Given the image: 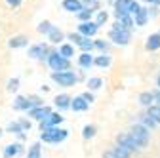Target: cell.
<instances>
[{
	"label": "cell",
	"instance_id": "6da1fadb",
	"mask_svg": "<svg viewBox=\"0 0 160 158\" xmlns=\"http://www.w3.org/2000/svg\"><path fill=\"white\" fill-rule=\"evenodd\" d=\"M128 133H130V137L135 141V145L141 151L149 149V145H151V130L139 126V124H132V128H130Z\"/></svg>",
	"mask_w": 160,
	"mask_h": 158
},
{
	"label": "cell",
	"instance_id": "7a4b0ae2",
	"mask_svg": "<svg viewBox=\"0 0 160 158\" xmlns=\"http://www.w3.org/2000/svg\"><path fill=\"white\" fill-rule=\"evenodd\" d=\"M48 65L53 72H65V71H71V63L69 59L61 57L59 55V52H52L50 57H48Z\"/></svg>",
	"mask_w": 160,
	"mask_h": 158
},
{
	"label": "cell",
	"instance_id": "3957f363",
	"mask_svg": "<svg viewBox=\"0 0 160 158\" xmlns=\"http://www.w3.org/2000/svg\"><path fill=\"white\" fill-rule=\"evenodd\" d=\"M67 135H69L67 130H61V128H50L48 131H42L40 139H42L44 143H53V145H57V143L65 141Z\"/></svg>",
	"mask_w": 160,
	"mask_h": 158
},
{
	"label": "cell",
	"instance_id": "277c9868",
	"mask_svg": "<svg viewBox=\"0 0 160 158\" xmlns=\"http://www.w3.org/2000/svg\"><path fill=\"white\" fill-rule=\"evenodd\" d=\"M116 145H118V147H122L124 151H128L132 156L141 152V149L135 145V141L130 137V133H128V131H122V133H118V135H116Z\"/></svg>",
	"mask_w": 160,
	"mask_h": 158
},
{
	"label": "cell",
	"instance_id": "5b68a950",
	"mask_svg": "<svg viewBox=\"0 0 160 158\" xmlns=\"http://www.w3.org/2000/svg\"><path fill=\"white\" fill-rule=\"evenodd\" d=\"M52 78L63 88H71L78 82V76L72 71H65V72H52Z\"/></svg>",
	"mask_w": 160,
	"mask_h": 158
},
{
	"label": "cell",
	"instance_id": "8992f818",
	"mask_svg": "<svg viewBox=\"0 0 160 158\" xmlns=\"http://www.w3.org/2000/svg\"><path fill=\"white\" fill-rule=\"evenodd\" d=\"M109 38L118 46H126L132 40V34H130V31H124V29H112L109 32Z\"/></svg>",
	"mask_w": 160,
	"mask_h": 158
},
{
	"label": "cell",
	"instance_id": "52a82bcc",
	"mask_svg": "<svg viewBox=\"0 0 160 158\" xmlns=\"http://www.w3.org/2000/svg\"><path fill=\"white\" fill-rule=\"evenodd\" d=\"M133 124H139V126H143V128H147V130H156V128H158V124L147 114V111H145V112H137L135 118H133Z\"/></svg>",
	"mask_w": 160,
	"mask_h": 158
},
{
	"label": "cell",
	"instance_id": "ba28073f",
	"mask_svg": "<svg viewBox=\"0 0 160 158\" xmlns=\"http://www.w3.org/2000/svg\"><path fill=\"white\" fill-rule=\"evenodd\" d=\"M50 53H52V52H48V48H46L44 44H34V46L29 50V55L34 57V59H40V61H42V59H48Z\"/></svg>",
	"mask_w": 160,
	"mask_h": 158
},
{
	"label": "cell",
	"instance_id": "9c48e42d",
	"mask_svg": "<svg viewBox=\"0 0 160 158\" xmlns=\"http://www.w3.org/2000/svg\"><path fill=\"white\" fill-rule=\"evenodd\" d=\"M133 4V0H116L114 8H116V17H122V15H130V8Z\"/></svg>",
	"mask_w": 160,
	"mask_h": 158
},
{
	"label": "cell",
	"instance_id": "30bf717a",
	"mask_svg": "<svg viewBox=\"0 0 160 158\" xmlns=\"http://www.w3.org/2000/svg\"><path fill=\"white\" fill-rule=\"evenodd\" d=\"M97 29H99V27H97L93 21H86V23H80V25H78V32L82 34L84 38H90V36H93V34L97 32Z\"/></svg>",
	"mask_w": 160,
	"mask_h": 158
},
{
	"label": "cell",
	"instance_id": "8fae6325",
	"mask_svg": "<svg viewBox=\"0 0 160 158\" xmlns=\"http://www.w3.org/2000/svg\"><path fill=\"white\" fill-rule=\"evenodd\" d=\"M137 103L141 105V107H145V109L152 107L154 105V95H152V91H141V93L137 95Z\"/></svg>",
	"mask_w": 160,
	"mask_h": 158
},
{
	"label": "cell",
	"instance_id": "7c38bea8",
	"mask_svg": "<svg viewBox=\"0 0 160 158\" xmlns=\"http://www.w3.org/2000/svg\"><path fill=\"white\" fill-rule=\"evenodd\" d=\"M88 107H90V103L84 99L82 95L74 97V99L71 101V109H72V111H76V112H84V111H88Z\"/></svg>",
	"mask_w": 160,
	"mask_h": 158
},
{
	"label": "cell",
	"instance_id": "4fadbf2b",
	"mask_svg": "<svg viewBox=\"0 0 160 158\" xmlns=\"http://www.w3.org/2000/svg\"><path fill=\"white\" fill-rule=\"evenodd\" d=\"M63 10L72 12V13H80L84 10V4L80 0H63Z\"/></svg>",
	"mask_w": 160,
	"mask_h": 158
},
{
	"label": "cell",
	"instance_id": "5bb4252c",
	"mask_svg": "<svg viewBox=\"0 0 160 158\" xmlns=\"http://www.w3.org/2000/svg\"><path fill=\"white\" fill-rule=\"evenodd\" d=\"M29 114L32 116V118H36V120H46V118L52 114V109L50 107H38V109H32V111H29Z\"/></svg>",
	"mask_w": 160,
	"mask_h": 158
},
{
	"label": "cell",
	"instance_id": "9a60e30c",
	"mask_svg": "<svg viewBox=\"0 0 160 158\" xmlns=\"http://www.w3.org/2000/svg\"><path fill=\"white\" fill-rule=\"evenodd\" d=\"M133 17L132 15H122V17H118V21L114 23L112 29H124V31H130V27H133Z\"/></svg>",
	"mask_w": 160,
	"mask_h": 158
},
{
	"label": "cell",
	"instance_id": "2e32d148",
	"mask_svg": "<svg viewBox=\"0 0 160 158\" xmlns=\"http://www.w3.org/2000/svg\"><path fill=\"white\" fill-rule=\"evenodd\" d=\"M145 48H147L149 52H156V50H160V34H158V32H156V34H151V36L147 38Z\"/></svg>",
	"mask_w": 160,
	"mask_h": 158
},
{
	"label": "cell",
	"instance_id": "e0dca14e",
	"mask_svg": "<svg viewBox=\"0 0 160 158\" xmlns=\"http://www.w3.org/2000/svg\"><path fill=\"white\" fill-rule=\"evenodd\" d=\"M149 15H151V12H149V8H141L137 13H135V19H133V23L135 25H145L147 23V19H149Z\"/></svg>",
	"mask_w": 160,
	"mask_h": 158
},
{
	"label": "cell",
	"instance_id": "ac0fdd59",
	"mask_svg": "<svg viewBox=\"0 0 160 158\" xmlns=\"http://www.w3.org/2000/svg\"><path fill=\"white\" fill-rule=\"evenodd\" d=\"M71 101H72V99H71L67 93H61V95L55 97V107H57V109H69V107H71Z\"/></svg>",
	"mask_w": 160,
	"mask_h": 158
},
{
	"label": "cell",
	"instance_id": "d6986e66",
	"mask_svg": "<svg viewBox=\"0 0 160 158\" xmlns=\"http://www.w3.org/2000/svg\"><path fill=\"white\" fill-rule=\"evenodd\" d=\"M19 152H23V149H21V145H19V143L8 145V147L4 149V158H12V156H17Z\"/></svg>",
	"mask_w": 160,
	"mask_h": 158
},
{
	"label": "cell",
	"instance_id": "ffe728a7",
	"mask_svg": "<svg viewBox=\"0 0 160 158\" xmlns=\"http://www.w3.org/2000/svg\"><path fill=\"white\" fill-rule=\"evenodd\" d=\"M78 65L82 67V69H90V67L93 65V57H92L90 53H84V52H82V53L78 55Z\"/></svg>",
	"mask_w": 160,
	"mask_h": 158
},
{
	"label": "cell",
	"instance_id": "44dd1931",
	"mask_svg": "<svg viewBox=\"0 0 160 158\" xmlns=\"http://www.w3.org/2000/svg\"><path fill=\"white\" fill-rule=\"evenodd\" d=\"M38 107H44V105H42V99H40L38 95H29V97H27V111L38 109Z\"/></svg>",
	"mask_w": 160,
	"mask_h": 158
},
{
	"label": "cell",
	"instance_id": "7402d4cb",
	"mask_svg": "<svg viewBox=\"0 0 160 158\" xmlns=\"http://www.w3.org/2000/svg\"><path fill=\"white\" fill-rule=\"evenodd\" d=\"M63 36H65V34H63L61 31H59L57 27H53V29H52V32L48 34V40H50L52 44H59V40H63Z\"/></svg>",
	"mask_w": 160,
	"mask_h": 158
},
{
	"label": "cell",
	"instance_id": "603a6c76",
	"mask_svg": "<svg viewBox=\"0 0 160 158\" xmlns=\"http://www.w3.org/2000/svg\"><path fill=\"white\" fill-rule=\"evenodd\" d=\"M93 65H97V67H101V69H105V67H109L111 65V57L109 55H97L95 59H93Z\"/></svg>",
	"mask_w": 160,
	"mask_h": 158
},
{
	"label": "cell",
	"instance_id": "cb8c5ba5",
	"mask_svg": "<svg viewBox=\"0 0 160 158\" xmlns=\"http://www.w3.org/2000/svg\"><path fill=\"white\" fill-rule=\"evenodd\" d=\"M147 114H149V116L152 118V120H154V122L160 126V107H158V105H152V107H149V109H147Z\"/></svg>",
	"mask_w": 160,
	"mask_h": 158
},
{
	"label": "cell",
	"instance_id": "d4e9b609",
	"mask_svg": "<svg viewBox=\"0 0 160 158\" xmlns=\"http://www.w3.org/2000/svg\"><path fill=\"white\" fill-rule=\"evenodd\" d=\"M25 44H27V36H23V34L13 36L12 40H10V48H21V46H25Z\"/></svg>",
	"mask_w": 160,
	"mask_h": 158
},
{
	"label": "cell",
	"instance_id": "484cf974",
	"mask_svg": "<svg viewBox=\"0 0 160 158\" xmlns=\"http://www.w3.org/2000/svg\"><path fill=\"white\" fill-rule=\"evenodd\" d=\"M13 109L15 111H27V97H23V95L15 97L13 99Z\"/></svg>",
	"mask_w": 160,
	"mask_h": 158
},
{
	"label": "cell",
	"instance_id": "4316f807",
	"mask_svg": "<svg viewBox=\"0 0 160 158\" xmlns=\"http://www.w3.org/2000/svg\"><path fill=\"white\" fill-rule=\"evenodd\" d=\"M59 55L65 57V59H69V57H72V55H74V48H72L71 44H63L61 48H59Z\"/></svg>",
	"mask_w": 160,
	"mask_h": 158
},
{
	"label": "cell",
	"instance_id": "83f0119b",
	"mask_svg": "<svg viewBox=\"0 0 160 158\" xmlns=\"http://www.w3.org/2000/svg\"><path fill=\"white\" fill-rule=\"evenodd\" d=\"M78 48H80V50H82L84 53H90V52H92V50H93L95 46H93V42L90 40V38H84V40H82V42H80V44H78Z\"/></svg>",
	"mask_w": 160,
	"mask_h": 158
},
{
	"label": "cell",
	"instance_id": "f1b7e54d",
	"mask_svg": "<svg viewBox=\"0 0 160 158\" xmlns=\"http://www.w3.org/2000/svg\"><path fill=\"white\" fill-rule=\"evenodd\" d=\"M52 29H53V25H52L50 21H42V23L36 27V31H38L40 34H50V32H52Z\"/></svg>",
	"mask_w": 160,
	"mask_h": 158
},
{
	"label": "cell",
	"instance_id": "f546056e",
	"mask_svg": "<svg viewBox=\"0 0 160 158\" xmlns=\"http://www.w3.org/2000/svg\"><path fill=\"white\" fill-rule=\"evenodd\" d=\"M92 13H93V10H90V8H84L80 13H76L78 15V19H80V23H86V21H90L92 19Z\"/></svg>",
	"mask_w": 160,
	"mask_h": 158
},
{
	"label": "cell",
	"instance_id": "4dcf8cb0",
	"mask_svg": "<svg viewBox=\"0 0 160 158\" xmlns=\"http://www.w3.org/2000/svg\"><path fill=\"white\" fill-rule=\"evenodd\" d=\"M95 131H97V128H95L93 124L84 126V130H82V137H84V139H92V137L95 135Z\"/></svg>",
	"mask_w": 160,
	"mask_h": 158
},
{
	"label": "cell",
	"instance_id": "1f68e13d",
	"mask_svg": "<svg viewBox=\"0 0 160 158\" xmlns=\"http://www.w3.org/2000/svg\"><path fill=\"white\" fill-rule=\"evenodd\" d=\"M27 158H40V143L31 145V149L27 152Z\"/></svg>",
	"mask_w": 160,
	"mask_h": 158
},
{
	"label": "cell",
	"instance_id": "d6a6232c",
	"mask_svg": "<svg viewBox=\"0 0 160 158\" xmlns=\"http://www.w3.org/2000/svg\"><path fill=\"white\" fill-rule=\"evenodd\" d=\"M8 131H10V133H15V135H21L25 130L21 128V124H19V122H12V124L8 126Z\"/></svg>",
	"mask_w": 160,
	"mask_h": 158
},
{
	"label": "cell",
	"instance_id": "836d02e7",
	"mask_svg": "<svg viewBox=\"0 0 160 158\" xmlns=\"http://www.w3.org/2000/svg\"><path fill=\"white\" fill-rule=\"evenodd\" d=\"M101 84H103L101 78H90V80H88V88L90 90H99V88H101Z\"/></svg>",
	"mask_w": 160,
	"mask_h": 158
},
{
	"label": "cell",
	"instance_id": "e575fe53",
	"mask_svg": "<svg viewBox=\"0 0 160 158\" xmlns=\"http://www.w3.org/2000/svg\"><path fill=\"white\" fill-rule=\"evenodd\" d=\"M107 19H109V15H107V12H99V13H97V19H95V21H93V23H95L97 27H101V25H103V23L107 21Z\"/></svg>",
	"mask_w": 160,
	"mask_h": 158
},
{
	"label": "cell",
	"instance_id": "d590c367",
	"mask_svg": "<svg viewBox=\"0 0 160 158\" xmlns=\"http://www.w3.org/2000/svg\"><path fill=\"white\" fill-rule=\"evenodd\" d=\"M69 40H72V42H74V44L78 46L80 42H82V40H84V36H82V34H80V32H76V34H74V32H71V34H69Z\"/></svg>",
	"mask_w": 160,
	"mask_h": 158
},
{
	"label": "cell",
	"instance_id": "8d00e7d4",
	"mask_svg": "<svg viewBox=\"0 0 160 158\" xmlns=\"http://www.w3.org/2000/svg\"><path fill=\"white\" fill-rule=\"evenodd\" d=\"M93 46H95L97 50H101V52H107V50H109L107 42H103V40H97V42H93Z\"/></svg>",
	"mask_w": 160,
	"mask_h": 158
},
{
	"label": "cell",
	"instance_id": "74e56055",
	"mask_svg": "<svg viewBox=\"0 0 160 158\" xmlns=\"http://www.w3.org/2000/svg\"><path fill=\"white\" fill-rule=\"evenodd\" d=\"M17 88H19V80H17V78H13V80L8 82V90H10V91H15Z\"/></svg>",
	"mask_w": 160,
	"mask_h": 158
},
{
	"label": "cell",
	"instance_id": "f35d334b",
	"mask_svg": "<svg viewBox=\"0 0 160 158\" xmlns=\"http://www.w3.org/2000/svg\"><path fill=\"white\" fill-rule=\"evenodd\" d=\"M103 158H118V156H116V152H114L112 149H109V151L103 152Z\"/></svg>",
	"mask_w": 160,
	"mask_h": 158
},
{
	"label": "cell",
	"instance_id": "ab89813d",
	"mask_svg": "<svg viewBox=\"0 0 160 158\" xmlns=\"http://www.w3.org/2000/svg\"><path fill=\"white\" fill-rule=\"evenodd\" d=\"M152 95H154V105H158V107H160V90L156 88V90L152 91Z\"/></svg>",
	"mask_w": 160,
	"mask_h": 158
},
{
	"label": "cell",
	"instance_id": "60d3db41",
	"mask_svg": "<svg viewBox=\"0 0 160 158\" xmlns=\"http://www.w3.org/2000/svg\"><path fill=\"white\" fill-rule=\"evenodd\" d=\"M19 124H21V128H23L25 131L31 130V122H29V120H19Z\"/></svg>",
	"mask_w": 160,
	"mask_h": 158
},
{
	"label": "cell",
	"instance_id": "b9f144b4",
	"mask_svg": "<svg viewBox=\"0 0 160 158\" xmlns=\"http://www.w3.org/2000/svg\"><path fill=\"white\" fill-rule=\"evenodd\" d=\"M82 97H84V99H86L88 103H92V101H93V95H92L90 91H86V93H82Z\"/></svg>",
	"mask_w": 160,
	"mask_h": 158
},
{
	"label": "cell",
	"instance_id": "7bdbcfd3",
	"mask_svg": "<svg viewBox=\"0 0 160 158\" xmlns=\"http://www.w3.org/2000/svg\"><path fill=\"white\" fill-rule=\"evenodd\" d=\"M8 4L15 8V6H19V4H21V0H8Z\"/></svg>",
	"mask_w": 160,
	"mask_h": 158
},
{
	"label": "cell",
	"instance_id": "ee69618b",
	"mask_svg": "<svg viewBox=\"0 0 160 158\" xmlns=\"http://www.w3.org/2000/svg\"><path fill=\"white\" fill-rule=\"evenodd\" d=\"M80 2H82V4H88V6H90V4H93V2H95V0H80Z\"/></svg>",
	"mask_w": 160,
	"mask_h": 158
},
{
	"label": "cell",
	"instance_id": "f6af8a7d",
	"mask_svg": "<svg viewBox=\"0 0 160 158\" xmlns=\"http://www.w3.org/2000/svg\"><path fill=\"white\" fill-rule=\"evenodd\" d=\"M156 86H158V90H160V76L156 78Z\"/></svg>",
	"mask_w": 160,
	"mask_h": 158
},
{
	"label": "cell",
	"instance_id": "bcb514c9",
	"mask_svg": "<svg viewBox=\"0 0 160 158\" xmlns=\"http://www.w3.org/2000/svg\"><path fill=\"white\" fill-rule=\"evenodd\" d=\"M154 6H160V0H154Z\"/></svg>",
	"mask_w": 160,
	"mask_h": 158
},
{
	"label": "cell",
	"instance_id": "7dc6e473",
	"mask_svg": "<svg viewBox=\"0 0 160 158\" xmlns=\"http://www.w3.org/2000/svg\"><path fill=\"white\" fill-rule=\"evenodd\" d=\"M145 2H149V4H154V0H145Z\"/></svg>",
	"mask_w": 160,
	"mask_h": 158
},
{
	"label": "cell",
	"instance_id": "c3c4849f",
	"mask_svg": "<svg viewBox=\"0 0 160 158\" xmlns=\"http://www.w3.org/2000/svg\"><path fill=\"white\" fill-rule=\"evenodd\" d=\"M0 135H2V130H0Z\"/></svg>",
	"mask_w": 160,
	"mask_h": 158
},
{
	"label": "cell",
	"instance_id": "681fc988",
	"mask_svg": "<svg viewBox=\"0 0 160 158\" xmlns=\"http://www.w3.org/2000/svg\"><path fill=\"white\" fill-rule=\"evenodd\" d=\"M158 34H160V32H158Z\"/></svg>",
	"mask_w": 160,
	"mask_h": 158
}]
</instances>
